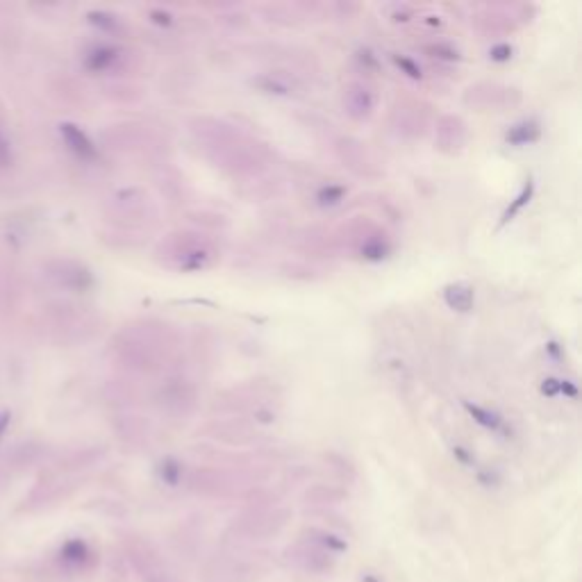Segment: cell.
Here are the masks:
<instances>
[{
    "mask_svg": "<svg viewBox=\"0 0 582 582\" xmlns=\"http://www.w3.org/2000/svg\"><path fill=\"white\" fill-rule=\"evenodd\" d=\"M436 141H439L441 150L455 152L467 143V126L457 116H441L436 123Z\"/></svg>",
    "mask_w": 582,
    "mask_h": 582,
    "instance_id": "obj_7",
    "label": "cell"
},
{
    "mask_svg": "<svg viewBox=\"0 0 582 582\" xmlns=\"http://www.w3.org/2000/svg\"><path fill=\"white\" fill-rule=\"evenodd\" d=\"M62 557H64V562H69V564H82L86 559V546L82 542H71L64 546Z\"/></svg>",
    "mask_w": 582,
    "mask_h": 582,
    "instance_id": "obj_15",
    "label": "cell"
},
{
    "mask_svg": "<svg viewBox=\"0 0 582 582\" xmlns=\"http://www.w3.org/2000/svg\"><path fill=\"white\" fill-rule=\"evenodd\" d=\"M7 426H10V414L3 412L0 414V436H3V432L7 430Z\"/></svg>",
    "mask_w": 582,
    "mask_h": 582,
    "instance_id": "obj_20",
    "label": "cell"
},
{
    "mask_svg": "<svg viewBox=\"0 0 582 582\" xmlns=\"http://www.w3.org/2000/svg\"><path fill=\"white\" fill-rule=\"evenodd\" d=\"M157 255L166 266L178 268V271H202V268L212 266L216 259V251L209 246V242L198 235H189V232L173 235L169 242L162 244Z\"/></svg>",
    "mask_w": 582,
    "mask_h": 582,
    "instance_id": "obj_1",
    "label": "cell"
},
{
    "mask_svg": "<svg viewBox=\"0 0 582 582\" xmlns=\"http://www.w3.org/2000/svg\"><path fill=\"white\" fill-rule=\"evenodd\" d=\"M489 55H491V60H496V62H507L509 57H512V46H509V43H498V46H493L489 50Z\"/></svg>",
    "mask_w": 582,
    "mask_h": 582,
    "instance_id": "obj_17",
    "label": "cell"
},
{
    "mask_svg": "<svg viewBox=\"0 0 582 582\" xmlns=\"http://www.w3.org/2000/svg\"><path fill=\"white\" fill-rule=\"evenodd\" d=\"M396 64H398L400 69H405L407 75H410V78H421V69H419L412 60H405V57H396Z\"/></svg>",
    "mask_w": 582,
    "mask_h": 582,
    "instance_id": "obj_18",
    "label": "cell"
},
{
    "mask_svg": "<svg viewBox=\"0 0 582 582\" xmlns=\"http://www.w3.org/2000/svg\"><path fill=\"white\" fill-rule=\"evenodd\" d=\"M533 189H535V187H533V182H528V185L521 189V194L516 196V198H514V202H512V205L507 207V212L503 214V223L512 221V218H514L516 214L521 212V207H526V205H528V202H530V198H533Z\"/></svg>",
    "mask_w": 582,
    "mask_h": 582,
    "instance_id": "obj_13",
    "label": "cell"
},
{
    "mask_svg": "<svg viewBox=\"0 0 582 582\" xmlns=\"http://www.w3.org/2000/svg\"><path fill=\"white\" fill-rule=\"evenodd\" d=\"M132 562L137 573L141 576L143 582H176L178 576L173 573L169 562L157 548H152L150 544H137L132 548Z\"/></svg>",
    "mask_w": 582,
    "mask_h": 582,
    "instance_id": "obj_3",
    "label": "cell"
},
{
    "mask_svg": "<svg viewBox=\"0 0 582 582\" xmlns=\"http://www.w3.org/2000/svg\"><path fill=\"white\" fill-rule=\"evenodd\" d=\"M285 557L294 569L305 571V573H316V576L318 573H327L334 566L332 552L318 548V546L305 542V539L294 544L291 548H287Z\"/></svg>",
    "mask_w": 582,
    "mask_h": 582,
    "instance_id": "obj_4",
    "label": "cell"
},
{
    "mask_svg": "<svg viewBox=\"0 0 582 582\" xmlns=\"http://www.w3.org/2000/svg\"><path fill=\"white\" fill-rule=\"evenodd\" d=\"M176 582H180V578H178V580H176Z\"/></svg>",
    "mask_w": 582,
    "mask_h": 582,
    "instance_id": "obj_21",
    "label": "cell"
},
{
    "mask_svg": "<svg viewBox=\"0 0 582 582\" xmlns=\"http://www.w3.org/2000/svg\"><path fill=\"white\" fill-rule=\"evenodd\" d=\"M346 189L344 187H337V185H330V187H323L321 191L316 194V200L321 205H337V202L344 198Z\"/></svg>",
    "mask_w": 582,
    "mask_h": 582,
    "instance_id": "obj_16",
    "label": "cell"
},
{
    "mask_svg": "<svg viewBox=\"0 0 582 582\" xmlns=\"http://www.w3.org/2000/svg\"><path fill=\"white\" fill-rule=\"evenodd\" d=\"M537 137H539V126L535 121H521L507 132V141L516 143V146H526L533 143Z\"/></svg>",
    "mask_w": 582,
    "mask_h": 582,
    "instance_id": "obj_12",
    "label": "cell"
},
{
    "mask_svg": "<svg viewBox=\"0 0 582 582\" xmlns=\"http://www.w3.org/2000/svg\"><path fill=\"white\" fill-rule=\"evenodd\" d=\"M255 569L246 564L244 559L235 557H218L212 564H207L205 580L207 582H248Z\"/></svg>",
    "mask_w": 582,
    "mask_h": 582,
    "instance_id": "obj_6",
    "label": "cell"
},
{
    "mask_svg": "<svg viewBox=\"0 0 582 582\" xmlns=\"http://www.w3.org/2000/svg\"><path fill=\"white\" fill-rule=\"evenodd\" d=\"M62 137H64V141H67L69 148L75 152L80 159H96V146L91 143L89 137H86L78 126L64 123V126H62Z\"/></svg>",
    "mask_w": 582,
    "mask_h": 582,
    "instance_id": "obj_9",
    "label": "cell"
},
{
    "mask_svg": "<svg viewBox=\"0 0 582 582\" xmlns=\"http://www.w3.org/2000/svg\"><path fill=\"white\" fill-rule=\"evenodd\" d=\"M7 157H10V148H7V141L0 137V164H5Z\"/></svg>",
    "mask_w": 582,
    "mask_h": 582,
    "instance_id": "obj_19",
    "label": "cell"
},
{
    "mask_svg": "<svg viewBox=\"0 0 582 582\" xmlns=\"http://www.w3.org/2000/svg\"><path fill=\"white\" fill-rule=\"evenodd\" d=\"M467 410L471 412V417L476 419L478 423H482L485 428H491V430H496V428L500 426V417H498V414H493V412H489V410H485V407L467 403Z\"/></svg>",
    "mask_w": 582,
    "mask_h": 582,
    "instance_id": "obj_14",
    "label": "cell"
},
{
    "mask_svg": "<svg viewBox=\"0 0 582 582\" xmlns=\"http://www.w3.org/2000/svg\"><path fill=\"white\" fill-rule=\"evenodd\" d=\"M341 105H344V112L351 116V119L366 121L375 109V93L371 91L366 84L353 82L344 89Z\"/></svg>",
    "mask_w": 582,
    "mask_h": 582,
    "instance_id": "obj_5",
    "label": "cell"
},
{
    "mask_svg": "<svg viewBox=\"0 0 582 582\" xmlns=\"http://www.w3.org/2000/svg\"><path fill=\"white\" fill-rule=\"evenodd\" d=\"M473 289L469 285H462V282H455V285H448L443 289V301L450 310L457 312H469L473 307Z\"/></svg>",
    "mask_w": 582,
    "mask_h": 582,
    "instance_id": "obj_10",
    "label": "cell"
},
{
    "mask_svg": "<svg viewBox=\"0 0 582 582\" xmlns=\"http://www.w3.org/2000/svg\"><path fill=\"white\" fill-rule=\"evenodd\" d=\"M287 512L285 509H259V512H253L248 516H242L235 523V533L239 539H251V542H259V539H268V537H275L285 528L287 523Z\"/></svg>",
    "mask_w": 582,
    "mask_h": 582,
    "instance_id": "obj_2",
    "label": "cell"
},
{
    "mask_svg": "<svg viewBox=\"0 0 582 582\" xmlns=\"http://www.w3.org/2000/svg\"><path fill=\"white\" fill-rule=\"evenodd\" d=\"M119 48L114 46H98L86 55V69L91 71H107L114 67V62L119 60Z\"/></svg>",
    "mask_w": 582,
    "mask_h": 582,
    "instance_id": "obj_11",
    "label": "cell"
},
{
    "mask_svg": "<svg viewBox=\"0 0 582 582\" xmlns=\"http://www.w3.org/2000/svg\"><path fill=\"white\" fill-rule=\"evenodd\" d=\"M509 93H516V89L500 84H478L469 89L467 100H476V105L480 107H503L509 100Z\"/></svg>",
    "mask_w": 582,
    "mask_h": 582,
    "instance_id": "obj_8",
    "label": "cell"
}]
</instances>
